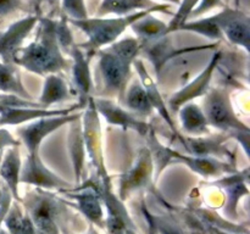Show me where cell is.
<instances>
[{"mask_svg":"<svg viewBox=\"0 0 250 234\" xmlns=\"http://www.w3.org/2000/svg\"><path fill=\"white\" fill-rule=\"evenodd\" d=\"M34 2H36V9H37V12L36 15L37 16H39V11H41V7L43 6L44 4L45 5H58L59 2H60V0H34ZM41 17V16H39Z\"/></svg>","mask_w":250,"mask_h":234,"instance_id":"cell-30","label":"cell"},{"mask_svg":"<svg viewBox=\"0 0 250 234\" xmlns=\"http://www.w3.org/2000/svg\"><path fill=\"white\" fill-rule=\"evenodd\" d=\"M159 5L160 4L153 2L151 0H103L98 10V15L104 16L114 14L117 16H126L137 11L154 9Z\"/></svg>","mask_w":250,"mask_h":234,"instance_id":"cell-16","label":"cell"},{"mask_svg":"<svg viewBox=\"0 0 250 234\" xmlns=\"http://www.w3.org/2000/svg\"><path fill=\"white\" fill-rule=\"evenodd\" d=\"M21 158H20L19 148L12 146L6 151L0 162V176L7 184L10 193L14 197L20 200L19 183L21 175Z\"/></svg>","mask_w":250,"mask_h":234,"instance_id":"cell-15","label":"cell"},{"mask_svg":"<svg viewBox=\"0 0 250 234\" xmlns=\"http://www.w3.org/2000/svg\"><path fill=\"white\" fill-rule=\"evenodd\" d=\"M68 94H70V92H68V87L65 80L56 76L55 73H51V75L46 76L43 92H42L39 100H41V104L43 106L48 107L49 105L54 104V102H60L67 99Z\"/></svg>","mask_w":250,"mask_h":234,"instance_id":"cell-19","label":"cell"},{"mask_svg":"<svg viewBox=\"0 0 250 234\" xmlns=\"http://www.w3.org/2000/svg\"><path fill=\"white\" fill-rule=\"evenodd\" d=\"M0 92L31 100V97L22 84L19 71L14 65L9 63L0 62Z\"/></svg>","mask_w":250,"mask_h":234,"instance_id":"cell-18","label":"cell"},{"mask_svg":"<svg viewBox=\"0 0 250 234\" xmlns=\"http://www.w3.org/2000/svg\"><path fill=\"white\" fill-rule=\"evenodd\" d=\"M203 112L208 124L229 132H249V128L236 116L226 90H210L204 100Z\"/></svg>","mask_w":250,"mask_h":234,"instance_id":"cell-3","label":"cell"},{"mask_svg":"<svg viewBox=\"0 0 250 234\" xmlns=\"http://www.w3.org/2000/svg\"><path fill=\"white\" fill-rule=\"evenodd\" d=\"M0 160H1V157H0Z\"/></svg>","mask_w":250,"mask_h":234,"instance_id":"cell-31","label":"cell"},{"mask_svg":"<svg viewBox=\"0 0 250 234\" xmlns=\"http://www.w3.org/2000/svg\"><path fill=\"white\" fill-rule=\"evenodd\" d=\"M178 111H180L181 123L186 132L197 134V136L209 133V129H208L209 124L205 118L204 112L198 105L186 104Z\"/></svg>","mask_w":250,"mask_h":234,"instance_id":"cell-17","label":"cell"},{"mask_svg":"<svg viewBox=\"0 0 250 234\" xmlns=\"http://www.w3.org/2000/svg\"><path fill=\"white\" fill-rule=\"evenodd\" d=\"M133 63L134 61L119 55L110 46L100 51L99 67L107 92L114 94L125 93Z\"/></svg>","mask_w":250,"mask_h":234,"instance_id":"cell-4","label":"cell"},{"mask_svg":"<svg viewBox=\"0 0 250 234\" xmlns=\"http://www.w3.org/2000/svg\"><path fill=\"white\" fill-rule=\"evenodd\" d=\"M39 22V16L29 15L10 24L0 36V58L1 62L14 65L16 54L23 48V43Z\"/></svg>","mask_w":250,"mask_h":234,"instance_id":"cell-7","label":"cell"},{"mask_svg":"<svg viewBox=\"0 0 250 234\" xmlns=\"http://www.w3.org/2000/svg\"><path fill=\"white\" fill-rule=\"evenodd\" d=\"M9 145L17 146L19 145V141L15 140V139L10 136L9 132H6L5 129H1V131H0V149Z\"/></svg>","mask_w":250,"mask_h":234,"instance_id":"cell-29","label":"cell"},{"mask_svg":"<svg viewBox=\"0 0 250 234\" xmlns=\"http://www.w3.org/2000/svg\"><path fill=\"white\" fill-rule=\"evenodd\" d=\"M36 38L16 54L14 65L22 66L37 75H51L70 67L59 45L56 37V21L49 17H39Z\"/></svg>","mask_w":250,"mask_h":234,"instance_id":"cell-1","label":"cell"},{"mask_svg":"<svg viewBox=\"0 0 250 234\" xmlns=\"http://www.w3.org/2000/svg\"><path fill=\"white\" fill-rule=\"evenodd\" d=\"M5 223L11 234H36L32 219L24 216L16 205L9 212Z\"/></svg>","mask_w":250,"mask_h":234,"instance_id":"cell-24","label":"cell"},{"mask_svg":"<svg viewBox=\"0 0 250 234\" xmlns=\"http://www.w3.org/2000/svg\"><path fill=\"white\" fill-rule=\"evenodd\" d=\"M55 201L50 195H38L31 201V217L33 226L41 234H59L55 222L56 206Z\"/></svg>","mask_w":250,"mask_h":234,"instance_id":"cell-12","label":"cell"},{"mask_svg":"<svg viewBox=\"0 0 250 234\" xmlns=\"http://www.w3.org/2000/svg\"><path fill=\"white\" fill-rule=\"evenodd\" d=\"M167 9H170V5L160 4L154 9L137 11L134 14L126 15V16L109 17V19H104V17H94V19L87 17L84 20L67 19V21L68 23L77 27L87 36L88 40L81 44L78 48L84 49L87 53L94 55L95 51L100 50L103 46L111 45L115 41L119 40L120 37L126 32L128 27L146 17V15H150L155 11L167 12Z\"/></svg>","mask_w":250,"mask_h":234,"instance_id":"cell-2","label":"cell"},{"mask_svg":"<svg viewBox=\"0 0 250 234\" xmlns=\"http://www.w3.org/2000/svg\"><path fill=\"white\" fill-rule=\"evenodd\" d=\"M20 182L43 188H59L68 185L67 182L61 179L44 166L39 158V154L27 156V161L23 167H21Z\"/></svg>","mask_w":250,"mask_h":234,"instance_id":"cell-10","label":"cell"},{"mask_svg":"<svg viewBox=\"0 0 250 234\" xmlns=\"http://www.w3.org/2000/svg\"><path fill=\"white\" fill-rule=\"evenodd\" d=\"M73 58L72 65V76L73 83L76 85V90L81 97V104L85 106V100L89 99L90 89H92V76H90L89 70V61L93 54L83 53L81 48L77 45L73 48V50L70 54Z\"/></svg>","mask_w":250,"mask_h":234,"instance_id":"cell-13","label":"cell"},{"mask_svg":"<svg viewBox=\"0 0 250 234\" xmlns=\"http://www.w3.org/2000/svg\"><path fill=\"white\" fill-rule=\"evenodd\" d=\"M180 31L194 32V33L200 34V36H204L209 39H216V40L224 39L219 26H217L216 22H215L214 16L199 20H188V21L181 27Z\"/></svg>","mask_w":250,"mask_h":234,"instance_id":"cell-23","label":"cell"},{"mask_svg":"<svg viewBox=\"0 0 250 234\" xmlns=\"http://www.w3.org/2000/svg\"><path fill=\"white\" fill-rule=\"evenodd\" d=\"M221 5H222L221 0H200V2L198 4V6L195 7L194 11H193L192 15H190V17H192V19H194V17L200 16L202 14H204V12L214 9V7L221 6Z\"/></svg>","mask_w":250,"mask_h":234,"instance_id":"cell-27","label":"cell"},{"mask_svg":"<svg viewBox=\"0 0 250 234\" xmlns=\"http://www.w3.org/2000/svg\"><path fill=\"white\" fill-rule=\"evenodd\" d=\"M172 157H177L181 158L185 163H187L188 166L195 170L197 172H199L200 175H205V176H214L217 175L220 171H227L229 170V167H226L222 163L217 162L215 160H209L207 157H187V156H183L181 154L176 153V151L170 150V158Z\"/></svg>","mask_w":250,"mask_h":234,"instance_id":"cell-22","label":"cell"},{"mask_svg":"<svg viewBox=\"0 0 250 234\" xmlns=\"http://www.w3.org/2000/svg\"><path fill=\"white\" fill-rule=\"evenodd\" d=\"M126 105L131 111L141 116H149L154 110L149 101L146 89L139 82H134L127 90Z\"/></svg>","mask_w":250,"mask_h":234,"instance_id":"cell-20","label":"cell"},{"mask_svg":"<svg viewBox=\"0 0 250 234\" xmlns=\"http://www.w3.org/2000/svg\"><path fill=\"white\" fill-rule=\"evenodd\" d=\"M93 102H94L97 112L102 114L110 124L124 127L126 129H134V131L138 132L142 136L146 134V132H148L149 126L146 122L139 119L133 114L127 112L122 107L117 106L116 104H114L110 100L93 99Z\"/></svg>","mask_w":250,"mask_h":234,"instance_id":"cell-11","label":"cell"},{"mask_svg":"<svg viewBox=\"0 0 250 234\" xmlns=\"http://www.w3.org/2000/svg\"><path fill=\"white\" fill-rule=\"evenodd\" d=\"M73 199L77 201L78 207L81 209V211L85 214L87 217H89L93 221L98 222L103 216L102 206H100L99 197H98V193L94 192L93 188L89 189L82 190V193L76 195H70Z\"/></svg>","mask_w":250,"mask_h":234,"instance_id":"cell-21","label":"cell"},{"mask_svg":"<svg viewBox=\"0 0 250 234\" xmlns=\"http://www.w3.org/2000/svg\"><path fill=\"white\" fill-rule=\"evenodd\" d=\"M199 2L200 0H182V1H180V7H178L177 12L175 14L173 19L171 20L170 23L166 24L165 36L173 33L176 31H180L181 27L190 19V15H192V12L194 11V9L198 6Z\"/></svg>","mask_w":250,"mask_h":234,"instance_id":"cell-25","label":"cell"},{"mask_svg":"<svg viewBox=\"0 0 250 234\" xmlns=\"http://www.w3.org/2000/svg\"><path fill=\"white\" fill-rule=\"evenodd\" d=\"M84 105L80 104L67 109L49 110L45 106H28V107H9L0 106V126H17L24 122L36 121V119L44 118V117L65 116L71 115L76 109L82 107Z\"/></svg>","mask_w":250,"mask_h":234,"instance_id":"cell-8","label":"cell"},{"mask_svg":"<svg viewBox=\"0 0 250 234\" xmlns=\"http://www.w3.org/2000/svg\"><path fill=\"white\" fill-rule=\"evenodd\" d=\"M222 58L221 51H216L214 54V56L211 58L210 62L208 63L207 68L193 80L192 83L187 85L186 88H183L182 90H180L178 93H176L170 100H168V107H170L172 111H178L183 105L189 104L190 100L195 99V98L200 97V95H204L205 93L209 90V84L211 82L212 75H214L215 70L217 67V63L220 62Z\"/></svg>","mask_w":250,"mask_h":234,"instance_id":"cell-9","label":"cell"},{"mask_svg":"<svg viewBox=\"0 0 250 234\" xmlns=\"http://www.w3.org/2000/svg\"><path fill=\"white\" fill-rule=\"evenodd\" d=\"M63 15L68 20H84L89 17L84 0H60Z\"/></svg>","mask_w":250,"mask_h":234,"instance_id":"cell-26","label":"cell"},{"mask_svg":"<svg viewBox=\"0 0 250 234\" xmlns=\"http://www.w3.org/2000/svg\"><path fill=\"white\" fill-rule=\"evenodd\" d=\"M78 117L80 115L72 114L65 115V116L44 117V118L32 121V123H29L28 126L20 128L17 133L26 145L28 155H34V154H39V148L49 134L70 122L76 121Z\"/></svg>","mask_w":250,"mask_h":234,"instance_id":"cell-6","label":"cell"},{"mask_svg":"<svg viewBox=\"0 0 250 234\" xmlns=\"http://www.w3.org/2000/svg\"><path fill=\"white\" fill-rule=\"evenodd\" d=\"M21 5V0H0V16L10 14Z\"/></svg>","mask_w":250,"mask_h":234,"instance_id":"cell-28","label":"cell"},{"mask_svg":"<svg viewBox=\"0 0 250 234\" xmlns=\"http://www.w3.org/2000/svg\"><path fill=\"white\" fill-rule=\"evenodd\" d=\"M133 65H134V67H136L137 72H138L139 77H141V82H142L141 84L143 85V88L146 89V95H148L149 101H150L153 109H155L156 111L160 114V116L163 117V118L165 119L166 123L168 124V127H170V128H172L173 133H175L176 136H178V132H177V129H176L175 123H173L172 117H171L170 112H168L167 107H166L165 102H164L160 92H159V89L156 88L155 83L153 82V79L150 78L149 73L146 72L143 62H142L141 60H136L134 61Z\"/></svg>","mask_w":250,"mask_h":234,"instance_id":"cell-14","label":"cell"},{"mask_svg":"<svg viewBox=\"0 0 250 234\" xmlns=\"http://www.w3.org/2000/svg\"><path fill=\"white\" fill-rule=\"evenodd\" d=\"M214 19L224 38L229 39L234 45L242 46L249 53L250 20L246 12L239 9L225 7L214 15Z\"/></svg>","mask_w":250,"mask_h":234,"instance_id":"cell-5","label":"cell"}]
</instances>
